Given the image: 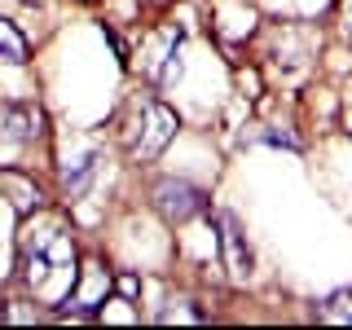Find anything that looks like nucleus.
<instances>
[{
	"instance_id": "4",
	"label": "nucleus",
	"mask_w": 352,
	"mask_h": 330,
	"mask_svg": "<svg viewBox=\"0 0 352 330\" xmlns=\"http://www.w3.org/2000/svg\"><path fill=\"white\" fill-rule=\"evenodd\" d=\"M181 31H159V36H150L146 44V58H141V66H146L150 80L159 84H172L176 75H181Z\"/></svg>"
},
{
	"instance_id": "8",
	"label": "nucleus",
	"mask_w": 352,
	"mask_h": 330,
	"mask_svg": "<svg viewBox=\"0 0 352 330\" xmlns=\"http://www.w3.org/2000/svg\"><path fill=\"white\" fill-rule=\"evenodd\" d=\"M31 58V44H27V36L14 27L9 18H0V62H14V66H22Z\"/></svg>"
},
{
	"instance_id": "1",
	"label": "nucleus",
	"mask_w": 352,
	"mask_h": 330,
	"mask_svg": "<svg viewBox=\"0 0 352 330\" xmlns=\"http://www.w3.org/2000/svg\"><path fill=\"white\" fill-rule=\"evenodd\" d=\"M22 278H27L31 295L49 308H62L66 295L75 291L80 278V256L66 229H36L22 242Z\"/></svg>"
},
{
	"instance_id": "7",
	"label": "nucleus",
	"mask_w": 352,
	"mask_h": 330,
	"mask_svg": "<svg viewBox=\"0 0 352 330\" xmlns=\"http://www.w3.org/2000/svg\"><path fill=\"white\" fill-rule=\"evenodd\" d=\"M216 225H220V251H225L229 278H234V282H247L251 278V247H247V238H242L238 220L225 212V216H216Z\"/></svg>"
},
{
	"instance_id": "5",
	"label": "nucleus",
	"mask_w": 352,
	"mask_h": 330,
	"mask_svg": "<svg viewBox=\"0 0 352 330\" xmlns=\"http://www.w3.org/2000/svg\"><path fill=\"white\" fill-rule=\"evenodd\" d=\"M106 291H110V273L97 260H88L80 269V278H75V291L66 295L62 308H71V313H93L97 304H106Z\"/></svg>"
},
{
	"instance_id": "12",
	"label": "nucleus",
	"mask_w": 352,
	"mask_h": 330,
	"mask_svg": "<svg viewBox=\"0 0 352 330\" xmlns=\"http://www.w3.org/2000/svg\"><path fill=\"white\" fill-rule=\"evenodd\" d=\"M22 5H40V0H22Z\"/></svg>"
},
{
	"instance_id": "10",
	"label": "nucleus",
	"mask_w": 352,
	"mask_h": 330,
	"mask_svg": "<svg viewBox=\"0 0 352 330\" xmlns=\"http://www.w3.org/2000/svg\"><path fill=\"white\" fill-rule=\"evenodd\" d=\"M0 185H9V190L18 194V198H14V203H18V212H27V207H31V198H40V190H36L31 181H22L18 172H5V176H0Z\"/></svg>"
},
{
	"instance_id": "6",
	"label": "nucleus",
	"mask_w": 352,
	"mask_h": 330,
	"mask_svg": "<svg viewBox=\"0 0 352 330\" xmlns=\"http://www.w3.org/2000/svg\"><path fill=\"white\" fill-rule=\"evenodd\" d=\"M44 132V115L36 106H5L0 110V141L5 146H31Z\"/></svg>"
},
{
	"instance_id": "2",
	"label": "nucleus",
	"mask_w": 352,
	"mask_h": 330,
	"mask_svg": "<svg viewBox=\"0 0 352 330\" xmlns=\"http://www.w3.org/2000/svg\"><path fill=\"white\" fill-rule=\"evenodd\" d=\"M176 128H181L176 110H168L163 102H141V106H132V115L124 124V146L132 159H154L176 137Z\"/></svg>"
},
{
	"instance_id": "9",
	"label": "nucleus",
	"mask_w": 352,
	"mask_h": 330,
	"mask_svg": "<svg viewBox=\"0 0 352 330\" xmlns=\"http://www.w3.org/2000/svg\"><path fill=\"white\" fill-rule=\"evenodd\" d=\"M317 313H322V322H330V326H352V291L326 295Z\"/></svg>"
},
{
	"instance_id": "3",
	"label": "nucleus",
	"mask_w": 352,
	"mask_h": 330,
	"mask_svg": "<svg viewBox=\"0 0 352 330\" xmlns=\"http://www.w3.org/2000/svg\"><path fill=\"white\" fill-rule=\"evenodd\" d=\"M150 198H154V212L168 220V225H185L190 216L203 212V194H198L190 181H172V176L154 185Z\"/></svg>"
},
{
	"instance_id": "11",
	"label": "nucleus",
	"mask_w": 352,
	"mask_h": 330,
	"mask_svg": "<svg viewBox=\"0 0 352 330\" xmlns=\"http://www.w3.org/2000/svg\"><path fill=\"white\" fill-rule=\"evenodd\" d=\"M344 31H348V40H352V5H348V22H344Z\"/></svg>"
}]
</instances>
